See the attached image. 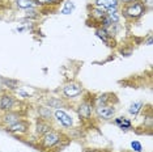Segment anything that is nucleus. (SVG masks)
<instances>
[{"label":"nucleus","mask_w":153,"mask_h":152,"mask_svg":"<svg viewBox=\"0 0 153 152\" xmlns=\"http://www.w3.org/2000/svg\"><path fill=\"white\" fill-rule=\"evenodd\" d=\"M74 9H75L74 3H72V1H67L64 4V8L62 9V13H63V15H69V13H72Z\"/></svg>","instance_id":"obj_20"},{"label":"nucleus","mask_w":153,"mask_h":152,"mask_svg":"<svg viewBox=\"0 0 153 152\" xmlns=\"http://www.w3.org/2000/svg\"><path fill=\"white\" fill-rule=\"evenodd\" d=\"M21 118V114L19 112H15V110H9V112H4V115L1 117V122L5 125V127L13 125V123L19 122Z\"/></svg>","instance_id":"obj_11"},{"label":"nucleus","mask_w":153,"mask_h":152,"mask_svg":"<svg viewBox=\"0 0 153 152\" xmlns=\"http://www.w3.org/2000/svg\"><path fill=\"white\" fill-rule=\"evenodd\" d=\"M143 102H140V101H137V102H134L132 105L130 106V109H128V112H130V114H134V115H137L139 114V112L143 109Z\"/></svg>","instance_id":"obj_16"},{"label":"nucleus","mask_w":153,"mask_h":152,"mask_svg":"<svg viewBox=\"0 0 153 152\" xmlns=\"http://www.w3.org/2000/svg\"><path fill=\"white\" fill-rule=\"evenodd\" d=\"M38 112H39V118H43V119L50 121V117H51V110H50V108H47V106H42V108L38 109Z\"/></svg>","instance_id":"obj_17"},{"label":"nucleus","mask_w":153,"mask_h":152,"mask_svg":"<svg viewBox=\"0 0 153 152\" xmlns=\"http://www.w3.org/2000/svg\"><path fill=\"white\" fill-rule=\"evenodd\" d=\"M96 34H97V37H100L101 39L103 41V42L109 43V39H107V37H109V33H107V30L105 29V28L101 26L100 29H97V30H96Z\"/></svg>","instance_id":"obj_18"},{"label":"nucleus","mask_w":153,"mask_h":152,"mask_svg":"<svg viewBox=\"0 0 153 152\" xmlns=\"http://www.w3.org/2000/svg\"><path fill=\"white\" fill-rule=\"evenodd\" d=\"M84 88L82 84L79 81H69L63 87V95L65 96V98H76L79 97L82 93Z\"/></svg>","instance_id":"obj_3"},{"label":"nucleus","mask_w":153,"mask_h":152,"mask_svg":"<svg viewBox=\"0 0 153 152\" xmlns=\"http://www.w3.org/2000/svg\"><path fill=\"white\" fill-rule=\"evenodd\" d=\"M94 112L100 119L107 121L114 117L117 109L115 105H100V106H94Z\"/></svg>","instance_id":"obj_5"},{"label":"nucleus","mask_w":153,"mask_h":152,"mask_svg":"<svg viewBox=\"0 0 153 152\" xmlns=\"http://www.w3.org/2000/svg\"><path fill=\"white\" fill-rule=\"evenodd\" d=\"M62 140H63V134L58 130L51 129L50 131H47L45 135L41 136L39 144L43 150H51V148H54L55 146H58Z\"/></svg>","instance_id":"obj_2"},{"label":"nucleus","mask_w":153,"mask_h":152,"mask_svg":"<svg viewBox=\"0 0 153 152\" xmlns=\"http://www.w3.org/2000/svg\"><path fill=\"white\" fill-rule=\"evenodd\" d=\"M16 5L21 9H32L36 7L33 0H16Z\"/></svg>","instance_id":"obj_14"},{"label":"nucleus","mask_w":153,"mask_h":152,"mask_svg":"<svg viewBox=\"0 0 153 152\" xmlns=\"http://www.w3.org/2000/svg\"><path fill=\"white\" fill-rule=\"evenodd\" d=\"M131 147L134 148V151H136V152H141V150H143L141 144L139 143V142H132V143H131Z\"/></svg>","instance_id":"obj_21"},{"label":"nucleus","mask_w":153,"mask_h":152,"mask_svg":"<svg viewBox=\"0 0 153 152\" xmlns=\"http://www.w3.org/2000/svg\"><path fill=\"white\" fill-rule=\"evenodd\" d=\"M84 152H109L107 150H98V148H85Z\"/></svg>","instance_id":"obj_22"},{"label":"nucleus","mask_w":153,"mask_h":152,"mask_svg":"<svg viewBox=\"0 0 153 152\" xmlns=\"http://www.w3.org/2000/svg\"><path fill=\"white\" fill-rule=\"evenodd\" d=\"M29 127H30L29 121L20 119L19 122H16V123H13V125L7 127V131L11 134H16V135H22V134H26L27 131H29Z\"/></svg>","instance_id":"obj_7"},{"label":"nucleus","mask_w":153,"mask_h":152,"mask_svg":"<svg viewBox=\"0 0 153 152\" xmlns=\"http://www.w3.org/2000/svg\"><path fill=\"white\" fill-rule=\"evenodd\" d=\"M51 129H54L53 126H51V123L48 122L47 119H43V118H38L37 122H36V133L37 135L42 136L45 134L47 133V131H50Z\"/></svg>","instance_id":"obj_12"},{"label":"nucleus","mask_w":153,"mask_h":152,"mask_svg":"<svg viewBox=\"0 0 153 152\" xmlns=\"http://www.w3.org/2000/svg\"><path fill=\"white\" fill-rule=\"evenodd\" d=\"M89 16L92 17V19L97 20L98 22H101V20H102L103 17L106 16V12H105V11H102V9L98 8V7L93 5V7H92V11H89Z\"/></svg>","instance_id":"obj_13"},{"label":"nucleus","mask_w":153,"mask_h":152,"mask_svg":"<svg viewBox=\"0 0 153 152\" xmlns=\"http://www.w3.org/2000/svg\"><path fill=\"white\" fill-rule=\"evenodd\" d=\"M93 109H94V100L89 101V100H82V102L77 106V115L80 119H89L92 117Z\"/></svg>","instance_id":"obj_4"},{"label":"nucleus","mask_w":153,"mask_h":152,"mask_svg":"<svg viewBox=\"0 0 153 152\" xmlns=\"http://www.w3.org/2000/svg\"><path fill=\"white\" fill-rule=\"evenodd\" d=\"M118 102V98L114 93H103L100 95L98 97L94 98V106L100 105H115Z\"/></svg>","instance_id":"obj_10"},{"label":"nucleus","mask_w":153,"mask_h":152,"mask_svg":"<svg viewBox=\"0 0 153 152\" xmlns=\"http://www.w3.org/2000/svg\"><path fill=\"white\" fill-rule=\"evenodd\" d=\"M115 123L120 127V129H130V127H131V122L127 118H123V117H120V118H117L115 119Z\"/></svg>","instance_id":"obj_19"},{"label":"nucleus","mask_w":153,"mask_h":152,"mask_svg":"<svg viewBox=\"0 0 153 152\" xmlns=\"http://www.w3.org/2000/svg\"><path fill=\"white\" fill-rule=\"evenodd\" d=\"M128 1H132V0H119V3H128Z\"/></svg>","instance_id":"obj_24"},{"label":"nucleus","mask_w":153,"mask_h":152,"mask_svg":"<svg viewBox=\"0 0 153 152\" xmlns=\"http://www.w3.org/2000/svg\"><path fill=\"white\" fill-rule=\"evenodd\" d=\"M119 4V0H94V5L105 11L106 13L118 11Z\"/></svg>","instance_id":"obj_8"},{"label":"nucleus","mask_w":153,"mask_h":152,"mask_svg":"<svg viewBox=\"0 0 153 152\" xmlns=\"http://www.w3.org/2000/svg\"><path fill=\"white\" fill-rule=\"evenodd\" d=\"M36 5H42V7H48V5H58L60 4L63 0H33Z\"/></svg>","instance_id":"obj_15"},{"label":"nucleus","mask_w":153,"mask_h":152,"mask_svg":"<svg viewBox=\"0 0 153 152\" xmlns=\"http://www.w3.org/2000/svg\"><path fill=\"white\" fill-rule=\"evenodd\" d=\"M54 117H55V119L58 121L59 125L65 127V129H69V127H72V125H74L72 117L69 115L68 113H65L64 110H62V109H56V110H55V112H54Z\"/></svg>","instance_id":"obj_9"},{"label":"nucleus","mask_w":153,"mask_h":152,"mask_svg":"<svg viewBox=\"0 0 153 152\" xmlns=\"http://www.w3.org/2000/svg\"><path fill=\"white\" fill-rule=\"evenodd\" d=\"M16 98L12 93L9 92H4L0 96V110L3 112H9V110H13L16 105Z\"/></svg>","instance_id":"obj_6"},{"label":"nucleus","mask_w":153,"mask_h":152,"mask_svg":"<svg viewBox=\"0 0 153 152\" xmlns=\"http://www.w3.org/2000/svg\"><path fill=\"white\" fill-rule=\"evenodd\" d=\"M144 5H145V8L147 9H151L152 8V0H144Z\"/></svg>","instance_id":"obj_23"},{"label":"nucleus","mask_w":153,"mask_h":152,"mask_svg":"<svg viewBox=\"0 0 153 152\" xmlns=\"http://www.w3.org/2000/svg\"><path fill=\"white\" fill-rule=\"evenodd\" d=\"M145 12H147V8L141 0H132L128 3H123L120 8V13L127 20H139Z\"/></svg>","instance_id":"obj_1"}]
</instances>
